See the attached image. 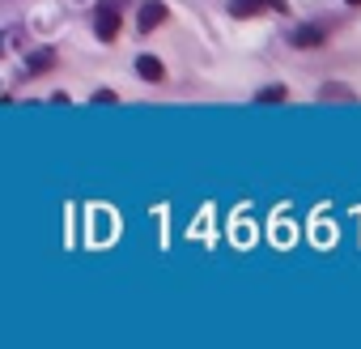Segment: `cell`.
<instances>
[{"instance_id":"1","label":"cell","mask_w":361,"mask_h":349,"mask_svg":"<svg viewBox=\"0 0 361 349\" xmlns=\"http://www.w3.org/2000/svg\"><path fill=\"white\" fill-rule=\"evenodd\" d=\"M119 26H123V5L119 0H98V13H94V35L102 43L119 39Z\"/></svg>"},{"instance_id":"2","label":"cell","mask_w":361,"mask_h":349,"mask_svg":"<svg viewBox=\"0 0 361 349\" xmlns=\"http://www.w3.org/2000/svg\"><path fill=\"white\" fill-rule=\"evenodd\" d=\"M264 9L285 13L289 5H285V0H230V13H234V18H255V13H264Z\"/></svg>"},{"instance_id":"3","label":"cell","mask_w":361,"mask_h":349,"mask_svg":"<svg viewBox=\"0 0 361 349\" xmlns=\"http://www.w3.org/2000/svg\"><path fill=\"white\" fill-rule=\"evenodd\" d=\"M166 22V5H157V0H149V5H140V30L149 35L153 26H161Z\"/></svg>"},{"instance_id":"4","label":"cell","mask_w":361,"mask_h":349,"mask_svg":"<svg viewBox=\"0 0 361 349\" xmlns=\"http://www.w3.org/2000/svg\"><path fill=\"white\" fill-rule=\"evenodd\" d=\"M56 64V52L51 47H39V52H30V60H26V73H47Z\"/></svg>"},{"instance_id":"5","label":"cell","mask_w":361,"mask_h":349,"mask_svg":"<svg viewBox=\"0 0 361 349\" xmlns=\"http://www.w3.org/2000/svg\"><path fill=\"white\" fill-rule=\"evenodd\" d=\"M289 43H293V47H319V43H323V30L302 26V30H293V35H289Z\"/></svg>"},{"instance_id":"6","label":"cell","mask_w":361,"mask_h":349,"mask_svg":"<svg viewBox=\"0 0 361 349\" xmlns=\"http://www.w3.org/2000/svg\"><path fill=\"white\" fill-rule=\"evenodd\" d=\"M136 73H140L145 81H161V60H157V56H140V60H136Z\"/></svg>"},{"instance_id":"7","label":"cell","mask_w":361,"mask_h":349,"mask_svg":"<svg viewBox=\"0 0 361 349\" xmlns=\"http://www.w3.org/2000/svg\"><path fill=\"white\" fill-rule=\"evenodd\" d=\"M285 98V85H268V90H259V102H281Z\"/></svg>"},{"instance_id":"8","label":"cell","mask_w":361,"mask_h":349,"mask_svg":"<svg viewBox=\"0 0 361 349\" xmlns=\"http://www.w3.org/2000/svg\"><path fill=\"white\" fill-rule=\"evenodd\" d=\"M348 5H361V0H348Z\"/></svg>"}]
</instances>
